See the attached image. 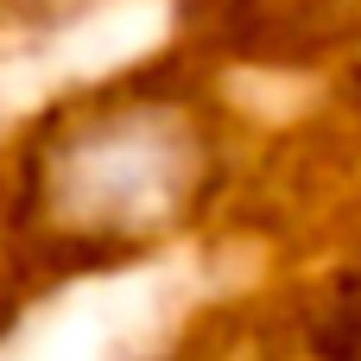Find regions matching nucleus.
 Returning a JSON list of instances; mask_svg holds the SVG:
<instances>
[{"instance_id": "f257e3e1", "label": "nucleus", "mask_w": 361, "mask_h": 361, "mask_svg": "<svg viewBox=\"0 0 361 361\" xmlns=\"http://www.w3.org/2000/svg\"><path fill=\"white\" fill-rule=\"evenodd\" d=\"M216 146V121L190 89L114 82L70 95L19 140L13 216L57 260L114 267L203 209Z\"/></svg>"}]
</instances>
